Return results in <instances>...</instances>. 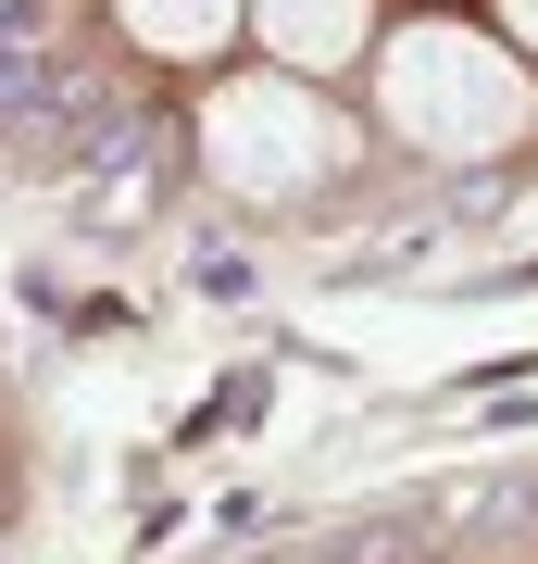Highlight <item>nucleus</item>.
I'll return each mask as SVG.
<instances>
[{
    "label": "nucleus",
    "instance_id": "6",
    "mask_svg": "<svg viewBox=\"0 0 538 564\" xmlns=\"http://www.w3.org/2000/svg\"><path fill=\"white\" fill-rule=\"evenodd\" d=\"M439 13H451V0H439Z\"/></svg>",
    "mask_w": 538,
    "mask_h": 564
},
{
    "label": "nucleus",
    "instance_id": "2",
    "mask_svg": "<svg viewBox=\"0 0 538 564\" xmlns=\"http://www.w3.org/2000/svg\"><path fill=\"white\" fill-rule=\"evenodd\" d=\"M200 176L226 188V202H314V188L351 176V113L326 101V76H288V63H263V76H226L213 101H200Z\"/></svg>",
    "mask_w": 538,
    "mask_h": 564
},
{
    "label": "nucleus",
    "instance_id": "3",
    "mask_svg": "<svg viewBox=\"0 0 538 564\" xmlns=\"http://www.w3.org/2000/svg\"><path fill=\"white\" fill-rule=\"evenodd\" d=\"M251 39L288 76H351L376 63V0H251Z\"/></svg>",
    "mask_w": 538,
    "mask_h": 564
},
{
    "label": "nucleus",
    "instance_id": "4",
    "mask_svg": "<svg viewBox=\"0 0 538 564\" xmlns=\"http://www.w3.org/2000/svg\"><path fill=\"white\" fill-rule=\"evenodd\" d=\"M113 13H125V39H139L151 63H213L251 25V0H113Z\"/></svg>",
    "mask_w": 538,
    "mask_h": 564
},
{
    "label": "nucleus",
    "instance_id": "1",
    "mask_svg": "<svg viewBox=\"0 0 538 564\" xmlns=\"http://www.w3.org/2000/svg\"><path fill=\"white\" fill-rule=\"evenodd\" d=\"M376 113L426 163H501L538 139V63L463 13H426L400 39H376Z\"/></svg>",
    "mask_w": 538,
    "mask_h": 564
},
{
    "label": "nucleus",
    "instance_id": "5",
    "mask_svg": "<svg viewBox=\"0 0 538 564\" xmlns=\"http://www.w3.org/2000/svg\"><path fill=\"white\" fill-rule=\"evenodd\" d=\"M501 39H514V51L538 63V0H501Z\"/></svg>",
    "mask_w": 538,
    "mask_h": 564
}]
</instances>
